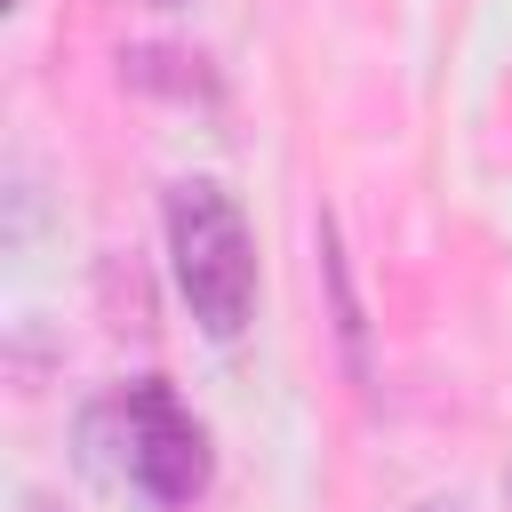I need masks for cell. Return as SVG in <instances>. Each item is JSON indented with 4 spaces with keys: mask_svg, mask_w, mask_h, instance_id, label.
Listing matches in <instances>:
<instances>
[{
    "mask_svg": "<svg viewBox=\"0 0 512 512\" xmlns=\"http://www.w3.org/2000/svg\"><path fill=\"white\" fill-rule=\"evenodd\" d=\"M168 264H176L192 320L216 344H232L256 312V240H248V216L224 184L192 176L168 192Z\"/></svg>",
    "mask_w": 512,
    "mask_h": 512,
    "instance_id": "6da1fadb",
    "label": "cell"
},
{
    "mask_svg": "<svg viewBox=\"0 0 512 512\" xmlns=\"http://www.w3.org/2000/svg\"><path fill=\"white\" fill-rule=\"evenodd\" d=\"M120 432H128V480L160 504H184L200 480H208V448H200V424L176 408L168 384H136L128 400H112Z\"/></svg>",
    "mask_w": 512,
    "mask_h": 512,
    "instance_id": "7a4b0ae2",
    "label": "cell"
},
{
    "mask_svg": "<svg viewBox=\"0 0 512 512\" xmlns=\"http://www.w3.org/2000/svg\"><path fill=\"white\" fill-rule=\"evenodd\" d=\"M320 280H328V312H336V344H344V376L368 384V312H360V288H352V256H344L336 216H320Z\"/></svg>",
    "mask_w": 512,
    "mask_h": 512,
    "instance_id": "3957f363",
    "label": "cell"
},
{
    "mask_svg": "<svg viewBox=\"0 0 512 512\" xmlns=\"http://www.w3.org/2000/svg\"><path fill=\"white\" fill-rule=\"evenodd\" d=\"M408 512H472L464 496H424V504H408Z\"/></svg>",
    "mask_w": 512,
    "mask_h": 512,
    "instance_id": "277c9868",
    "label": "cell"
},
{
    "mask_svg": "<svg viewBox=\"0 0 512 512\" xmlns=\"http://www.w3.org/2000/svg\"><path fill=\"white\" fill-rule=\"evenodd\" d=\"M504 496H512V472H504Z\"/></svg>",
    "mask_w": 512,
    "mask_h": 512,
    "instance_id": "5b68a950",
    "label": "cell"
}]
</instances>
